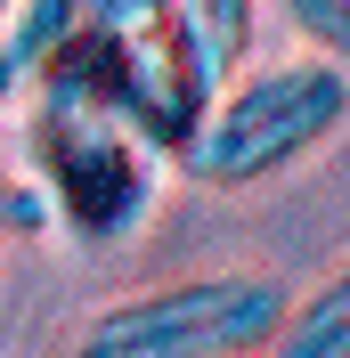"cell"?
Returning a JSON list of instances; mask_svg holds the SVG:
<instances>
[{
	"mask_svg": "<svg viewBox=\"0 0 350 358\" xmlns=\"http://www.w3.org/2000/svg\"><path fill=\"white\" fill-rule=\"evenodd\" d=\"M24 73H66L74 90L122 114L163 163L188 147L220 90L188 0H66L49 49Z\"/></svg>",
	"mask_w": 350,
	"mask_h": 358,
	"instance_id": "cell-1",
	"label": "cell"
},
{
	"mask_svg": "<svg viewBox=\"0 0 350 358\" xmlns=\"http://www.w3.org/2000/svg\"><path fill=\"white\" fill-rule=\"evenodd\" d=\"M17 98H24V163L41 179L49 220H66L82 245L131 236L155 212L163 155L114 106H98L90 90H74L66 73H24Z\"/></svg>",
	"mask_w": 350,
	"mask_h": 358,
	"instance_id": "cell-2",
	"label": "cell"
},
{
	"mask_svg": "<svg viewBox=\"0 0 350 358\" xmlns=\"http://www.w3.org/2000/svg\"><path fill=\"white\" fill-rule=\"evenodd\" d=\"M342 122H350V66L318 57V49L277 57V66H237L172 163L196 187H261V179L309 163Z\"/></svg>",
	"mask_w": 350,
	"mask_h": 358,
	"instance_id": "cell-3",
	"label": "cell"
},
{
	"mask_svg": "<svg viewBox=\"0 0 350 358\" xmlns=\"http://www.w3.org/2000/svg\"><path fill=\"white\" fill-rule=\"evenodd\" d=\"M285 285L261 268H212V277H179V285L131 293L82 326L90 358H237L269 350L285 326Z\"/></svg>",
	"mask_w": 350,
	"mask_h": 358,
	"instance_id": "cell-4",
	"label": "cell"
},
{
	"mask_svg": "<svg viewBox=\"0 0 350 358\" xmlns=\"http://www.w3.org/2000/svg\"><path fill=\"white\" fill-rule=\"evenodd\" d=\"M269 350H285V358H350V261H334L326 285L285 310Z\"/></svg>",
	"mask_w": 350,
	"mask_h": 358,
	"instance_id": "cell-5",
	"label": "cell"
},
{
	"mask_svg": "<svg viewBox=\"0 0 350 358\" xmlns=\"http://www.w3.org/2000/svg\"><path fill=\"white\" fill-rule=\"evenodd\" d=\"M253 8H261V0H188V17H196L204 57H212L220 82H228V73L244 66V49H253Z\"/></svg>",
	"mask_w": 350,
	"mask_h": 358,
	"instance_id": "cell-6",
	"label": "cell"
},
{
	"mask_svg": "<svg viewBox=\"0 0 350 358\" xmlns=\"http://www.w3.org/2000/svg\"><path fill=\"white\" fill-rule=\"evenodd\" d=\"M277 17L302 33L318 57H334V66H350V0H277Z\"/></svg>",
	"mask_w": 350,
	"mask_h": 358,
	"instance_id": "cell-7",
	"label": "cell"
},
{
	"mask_svg": "<svg viewBox=\"0 0 350 358\" xmlns=\"http://www.w3.org/2000/svg\"><path fill=\"white\" fill-rule=\"evenodd\" d=\"M33 228H49L41 187H24V179H8V171H0V245H8V236H33Z\"/></svg>",
	"mask_w": 350,
	"mask_h": 358,
	"instance_id": "cell-8",
	"label": "cell"
},
{
	"mask_svg": "<svg viewBox=\"0 0 350 358\" xmlns=\"http://www.w3.org/2000/svg\"><path fill=\"white\" fill-rule=\"evenodd\" d=\"M8 8H17V0H0V24H8Z\"/></svg>",
	"mask_w": 350,
	"mask_h": 358,
	"instance_id": "cell-9",
	"label": "cell"
}]
</instances>
